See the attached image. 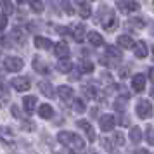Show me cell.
I'll return each instance as SVG.
<instances>
[{
	"mask_svg": "<svg viewBox=\"0 0 154 154\" xmlns=\"http://www.w3.org/2000/svg\"><path fill=\"white\" fill-rule=\"evenodd\" d=\"M130 140H132L133 144H137V142H140V139H142V130H140L139 126H133L132 130H130Z\"/></svg>",
	"mask_w": 154,
	"mask_h": 154,
	"instance_id": "7402d4cb",
	"label": "cell"
},
{
	"mask_svg": "<svg viewBox=\"0 0 154 154\" xmlns=\"http://www.w3.org/2000/svg\"><path fill=\"white\" fill-rule=\"evenodd\" d=\"M133 38L130 35H119L118 36V45L121 49H132L133 47Z\"/></svg>",
	"mask_w": 154,
	"mask_h": 154,
	"instance_id": "d6986e66",
	"label": "cell"
},
{
	"mask_svg": "<svg viewBox=\"0 0 154 154\" xmlns=\"http://www.w3.org/2000/svg\"><path fill=\"white\" fill-rule=\"evenodd\" d=\"M57 139L61 144L71 149V151H83L85 149V140L82 137H78L76 133H71V132H59Z\"/></svg>",
	"mask_w": 154,
	"mask_h": 154,
	"instance_id": "6da1fadb",
	"label": "cell"
},
{
	"mask_svg": "<svg viewBox=\"0 0 154 154\" xmlns=\"http://www.w3.org/2000/svg\"><path fill=\"white\" fill-rule=\"evenodd\" d=\"M5 26H7V16L0 14V29H4Z\"/></svg>",
	"mask_w": 154,
	"mask_h": 154,
	"instance_id": "d590c367",
	"label": "cell"
},
{
	"mask_svg": "<svg viewBox=\"0 0 154 154\" xmlns=\"http://www.w3.org/2000/svg\"><path fill=\"white\" fill-rule=\"evenodd\" d=\"M57 95L63 99V100H69V99L75 95V90H73L71 87H68V85H61V87L57 88Z\"/></svg>",
	"mask_w": 154,
	"mask_h": 154,
	"instance_id": "4fadbf2b",
	"label": "cell"
},
{
	"mask_svg": "<svg viewBox=\"0 0 154 154\" xmlns=\"http://www.w3.org/2000/svg\"><path fill=\"white\" fill-rule=\"evenodd\" d=\"M23 2H24V0H17V4H23Z\"/></svg>",
	"mask_w": 154,
	"mask_h": 154,
	"instance_id": "b9f144b4",
	"label": "cell"
},
{
	"mask_svg": "<svg viewBox=\"0 0 154 154\" xmlns=\"http://www.w3.org/2000/svg\"><path fill=\"white\" fill-rule=\"evenodd\" d=\"M83 94H87V97H88V99L95 97V90H94L92 87H83Z\"/></svg>",
	"mask_w": 154,
	"mask_h": 154,
	"instance_id": "d6a6232c",
	"label": "cell"
},
{
	"mask_svg": "<svg viewBox=\"0 0 154 154\" xmlns=\"http://www.w3.org/2000/svg\"><path fill=\"white\" fill-rule=\"evenodd\" d=\"M11 85H12L17 92H26V90H29V87H31V83L28 82V78H24V76L12 78V80H11Z\"/></svg>",
	"mask_w": 154,
	"mask_h": 154,
	"instance_id": "52a82bcc",
	"label": "cell"
},
{
	"mask_svg": "<svg viewBox=\"0 0 154 154\" xmlns=\"http://www.w3.org/2000/svg\"><path fill=\"white\" fill-rule=\"evenodd\" d=\"M4 66H5V69L11 71V73H17V71L23 69V66H24V61H23L21 57H16V56H9L4 59Z\"/></svg>",
	"mask_w": 154,
	"mask_h": 154,
	"instance_id": "3957f363",
	"label": "cell"
},
{
	"mask_svg": "<svg viewBox=\"0 0 154 154\" xmlns=\"http://www.w3.org/2000/svg\"><path fill=\"white\" fill-rule=\"evenodd\" d=\"M147 76H149V80L152 82V68H149V73H147Z\"/></svg>",
	"mask_w": 154,
	"mask_h": 154,
	"instance_id": "ab89813d",
	"label": "cell"
},
{
	"mask_svg": "<svg viewBox=\"0 0 154 154\" xmlns=\"http://www.w3.org/2000/svg\"><path fill=\"white\" fill-rule=\"evenodd\" d=\"M137 116L142 119L146 118H151V114H152V104H151V100H147V99H142L137 102Z\"/></svg>",
	"mask_w": 154,
	"mask_h": 154,
	"instance_id": "277c9868",
	"label": "cell"
},
{
	"mask_svg": "<svg viewBox=\"0 0 154 154\" xmlns=\"http://www.w3.org/2000/svg\"><path fill=\"white\" fill-rule=\"evenodd\" d=\"M90 2H94V0H90Z\"/></svg>",
	"mask_w": 154,
	"mask_h": 154,
	"instance_id": "7bdbcfd3",
	"label": "cell"
},
{
	"mask_svg": "<svg viewBox=\"0 0 154 154\" xmlns=\"http://www.w3.org/2000/svg\"><path fill=\"white\" fill-rule=\"evenodd\" d=\"M85 26L83 24H75V26H71L69 29H68V33H69L71 36H73V40H76V42H83L85 38Z\"/></svg>",
	"mask_w": 154,
	"mask_h": 154,
	"instance_id": "ba28073f",
	"label": "cell"
},
{
	"mask_svg": "<svg viewBox=\"0 0 154 154\" xmlns=\"http://www.w3.org/2000/svg\"><path fill=\"white\" fill-rule=\"evenodd\" d=\"M76 125H78V128H82V130H83V133L87 135L88 142H94V140H95V132H94L92 125L88 123V121H87V119H80Z\"/></svg>",
	"mask_w": 154,
	"mask_h": 154,
	"instance_id": "9c48e42d",
	"label": "cell"
},
{
	"mask_svg": "<svg viewBox=\"0 0 154 154\" xmlns=\"http://www.w3.org/2000/svg\"><path fill=\"white\" fill-rule=\"evenodd\" d=\"M28 2H29L31 11H35V12H42L43 11V2L42 0H28Z\"/></svg>",
	"mask_w": 154,
	"mask_h": 154,
	"instance_id": "484cf974",
	"label": "cell"
},
{
	"mask_svg": "<svg viewBox=\"0 0 154 154\" xmlns=\"http://www.w3.org/2000/svg\"><path fill=\"white\" fill-rule=\"evenodd\" d=\"M38 116L43 119H49L54 116V109H52V106L49 104H42L40 107H38Z\"/></svg>",
	"mask_w": 154,
	"mask_h": 154,
	"instance_id": "ac0fdd59",
	"label": "cell"
},
{
	"mask_svg": "<svg viewBox=\"0 0 154 154\" xmlns=\"http://www.w3.org/2000/svg\"><path fill=\"white\" fill-rule=\"evenodd\" d=\"M75 2H76V4H80V5H82V4H83V0H75Z\"/></svg>",
	"mask_w": 154,
	"mask_h": 154,
	"instance_id": "60d3db41",
	"label": "cell"
},
{
	"mask_svg": "<svg viewBox=\"0 0 154 154\" xmlns=\"http://www.w3.org/2000/svg\"><path fill=\"white\" fill-rule=\"evenodd\" d=\"M132 49H133V54H135V57H139V59H144V57L149 54L146 42H135Z\"/></svg>",
	"mask_w": 154,
	"mask_h": 154,
	"instance_id": "8fae6325",
	"label": "cell"
},
{
	"mask_svg": "<svg viewBox=\"0 0 154 154\" xmlns=\"http://www.w3.org/2000/svg\"><path fill=\"white\" fill-rule=\"evenodd\" d=\"M71 68H73V63L69 61V57L59 59V63H57V71H61V73H69Z\"/></svg>",
	"mask_w": 154,
	"mask_h": 154,
	"instance_id": "ffe728a7",
	"label": "cell"
},
{
	"mask_svg": "<svg viewBox=\"0 0 154 154\" xmlns=\"http://www.w3.org/2000/svg\"><path fill=\"white\" fill-rule=\"evenodd\" d=\"M130 24H132L133 28H144V24H146V19H142V17H137V19H130Z\"/></svg>",
	"mask_w": 154,
	"mask_h": 154,
	"instance_id": "1f68e13d",
	"label": "cell"
},
{
	"mask_svg": "<svg viewBox=\"0 0 154 154\" xmlns=\"http://www.w3.org/2000/svg\"><path fill=\"white\" fill-rule=\"evenodd\" d=\"M118 9L121 12H125V14H128V12H137L140 9V4L135 2V0H125V2H118Z\"/></svg>",
	"mask_w": 154,
	"mask_h": 154,
	"instance_id": "8992f818",
	"label": "cell"
},
{
	"mask_svg": "<svg viewBox=\"0 0 154 154\" xmlns=\"http://www.w3.org/2000/svg\"><path fill=\"white\" fill-rule=\"evenodd\" d=\"M100 146L104 147L107 152H114V142H111L107 137H100Z\"/></svg>",
	"mask_w": 154,
	"mask_h": 154,
	"instance_id": "cb8c5ba5",
	"label": "cell"
},
{
	"mask_svg": "<svg viewBox=\"0 0 154 154\" xmlns=\"http://www.w3.org/2000/svg\"><path fill=\"white\" fill-rule=\"evenodd\" d=\"M36 95H26L24 100H23V106H24V111L26 112H33L36 107Z\"/></svg>",
	"mask_w": 154,
	"mask_h": 154,
	"instance_id": "5bb4252c",
	"label": "cell"
},
{
	"mask_svg": "<svg viewBox=\"0 0 154 154\" xmlns=\"http://www.w3.org/2000/svg\"><path fill=\"white\" fill-rule=\"evenodd\" d=\"M80 16H82L83 19H87V17H90V16H92V9L88 7V5H85V4H82V5H80Z\"/></svg>",
	"mask_w": 154,
	"mask_h": 154,
	"instance_id": "83f0119b",
	"label": "cell"
},
{
	"mask_svg": "<svg viewBox=\"0 0 154 154\" xmlns=\"http://www.w3.org/2000/svg\"><path fill=\"white\" fill-rule=\"evenodd\" d=\"M38 88H40V92H42L45 97H49V99H52V97H56L54 95V88H52V85H50V82H40L38 83Z\"/></svg>",
	"mask_w": 154,
	"mask_h": 154,
	"instance_id": "9a60e30c",
	"label": "cell"
},
{
	"mask_svg": "<svg viewBox=\"0 0 154 154\" xmlns=\"http://www.w3.org/2000/svg\"><path fill=\"white\" fill-rule=\"evenodd\" d=\"M118 24H119V21L116 19V17H114V16H111V17H109V19L104 23V28L107 29V31H112V29L118 28Z\"/></svg>",
	"mask_w": 154,
	"mask_h": 154,
	"instance_id": "603a6c76",
	"label": "cell"
},
{
	"mask_svg": "<svg viewBox=\"0 0 154 154\" xmlns=\"http://www.w3.org/2000/svg\"><path fill=\"white\" fill-rule=\"evenodd\" d=\"M59 4H61V7L66 14H73V5L69 4V0H59Z\"/></svg>",
	"mask_w": 154,
	"mask_h": 154,
	"instance_id": "f546056e",
	"label": "cell"
},
{
	"mask_svg": "<svg viewBox=\"0 0 154 154\" xmlns=\"http://www.w3.org/2000/svg\"><path fill=\"white\" fill-rule=\"evenodd\" d=\"M9 137H12V133L9 128H0V139H9Z\"/></svg>",
	"mask_w": 154,
	"mask_h": 154,
	"instance_id": "836d02e7",
	"label": "cell"
},
{
	"mask_svg": "<svg viewBox=\"0 0 154 154\" xmlns=\"http://www.w3.org/2000/svg\"><path fill=\"white\" fill-rule=\"evenodd\" d=\"M54 52H56V56L59 57V59H64V57H68V54H69V47H68L66 42L61 40V42L54 47Z\"/></svg>",
	"mask_w": 154,
	"mask_h": 154,
	"instance_id": "7c38bea8",
	"label": "cell"
},
{
	"mask_svg": "<svg viewBox=\"0 0 154 154\" xmlns=\"http://www.w3.org/2000/svg\"><path fill=\"white\" fill-rule=\"evenodd\" d=\"M33 66H35V69L38 71V73H49V66H47L45 63H42V61H40V57H36V59H35Z\"/></svg>",
	"mask_w": 154,
	"mask_h": 154,
	"instance_id": "d4e9b609",
	"label": "cell"
},
{
	"mask_svg": "<svg viewBox=\"0 0 154 154\" xmlns=\"http://www.w3.org/2000/svg\"><path fill=\"white\" fill-rule=\"evenodd\" d=\"M12 114H14L16 118H23L21 112H19V109H17V106H12Z\"/></svg>",
	"mask_w": 154,
	"mask_h": 154,
	"instance_id": "74e56055",
	"label": "cell"
},
{
	"mask_svg": "<svg viewBox=\"0 0 154 154\" xmlns=\"http://www.w3.org/2000/svg\"><path fill=\"white\" fill-rule=\"evenodd\" d=\"M80 71H82V73H92V71H94V64H92L90 61H82V63H80Z\"/></svg>",
	"mask_w": 154,
	"mask_h": 154,
	"instance_id": "4316f807",
	"label": "cell"
},
{
	"mask_svg": "<svg viewBox=\"0 0 154 154\" xmlns=\"http://www.w3.org/2000/svg\"><path fill=\"white\" fill-rule=\"evenodd\" d=\"M73 109L76 112H83L87 107H85V104H83V100H80V99H76V100H73Z\"/></svg>",
	"mask_w": 154,
	"mask_h": 154,
	"instance_id": "4dcf8cb0",
	"label": "cell"
},
{
	"mask_svg": "<svg viewBox=\"0 0 154 154\" xmlns=\"http://www.w3.org/2000/svg\"><path fill=\"white\" fill-rule=\"evenodd\" d=\"M135 154H151V151H147V149H135Z\"/></svg>",
	"mask_w": 154,
	"mask_h": 154,
	"instance_id": "f35d334b",
	"label": "cell"
},
{
	"mask_svg": "<svg viewBox=\"0 0 154 154\" xmlns=\"http://www.w3.org/2000/svg\"><path fill=\"white\" fill-rule=\"evenodd\" d=\"M132 87H133L135 92H144V88H146V76H144L142 73L135 75V76L132 78Z\"/></svg>",
	"mask_w": 154,
	"mask_h": 154,
	"instance_id": "30bf717a",
	"label": "cell"
},
{
	"mask_svg": "<svg viewBox=\"0 0 154 154\" xmlns=\"http://www.w3.org/2000/svg\"><path fill=\"white\" fill-rule=\"evenodd\" d=\"M114 125H116V118L112 114H104V116H100V119H99V126H100L102 132H111V130H114Z\"/></svg>",
	"mask_w": 154,
	"mask_h": 154,
	"instance_id": "5b68a950",
	"label": "cell"
},
{
	"mask_svg": "<svg viewBox=\"0 0 154 154\" xmlns=\"http://www.w3.org/2000/svg\"><path fill=\"white\" fill-rule=\"evenodd\" d=\"M111 140L116 142L118 146H123V144H125V135H123L121 132H114V135L111 137Z\"/></svg>",
	"mask_w": 154,
	"mask_h": 154,
	"instance_id": "f1b7e54d",
	"label": "cell"
},
{
	"mask_svg": "<svg viewBox=\"0 0 154 154\" xmlns=\"http://www.w3.org/2000/svg\"><path fill=\"white\" fill-rule=\"evenodd\" d=\"M87 40H88L94 47H100V45H104V38H102L100 33H97V31H90V33L87 35Z\"/></svg>",
	"mask_w": 154,
	"mask_h": 154,
	"instance_id": "2e32d148",
	"label": "cell"
},
{
	"mask_svg": "<svg viewBox=\"0 0 154 154\" xmlns=\"http://www.w3.org/2000/svg\"><path fill=\"white\" fill-rule=\"evenodd\" d=\"M0 7H2V12H4V16L14 14V5L11 4V0H0Z\"/></svg>",
	"mask_w": 154,
	"mask_h": 154,
	"instance_id": "44dd1931",
	"label": "cell"
},
{
	"mask_svg": "<svg viewBox=\"0 0 154 154\" xmlns=\"http://www.w3.org/2000/svg\"><path fill=\"white\" fill-rule=\"evenodd\" d=\"M35 47H38V49H42V50H49V49H52V40L45 38V36H36Z\"/></svg>",
	"mask_w": 154,
	"mask_h": 154,
	"instance_id": "e0dca14e",
	"label": "cell"
},
{
	"mask_svg": "<svg viewBox=\"0 0 154 154\" xmlns=\"http://www.w3.org/2000/svg\"><path fill=\"white\" fill-rule=\"evenodd\" d=\"M121 50L118 47H114V45H107V49H106V57L100 59V63L102 64H109V66H114V64H118L121 61Z\"/></svg>",
	"mask_w": 154,
	"mask_h": 154,
	"instance_id": "7a4b0ae2",
	"label": "cell"
},
{
	"mask_svg": "<svg viewBox=\"0 0 154 154\" xmlns=\"http://www.w3.org/2000/svg\"><path fill=\"white\" fill-rule=\"evenodd\" d=\"M128 123H130V118H128V116H125V114H121V118H119V125L128 126Z\"/></svg>",
	"mask_w": 154,
	"mask_h": 154,
	"instance_id": "8d00e7d4",
	"label": "cell"
},
{
	"mask_svg": "<svg viewBox=\"0 0 154 154\" xmlns=\"http://www.w3.org/2000/svg\"><path fill=\"white\" fill-rule=\"evenodd\" d=\"M146 140L149 142V146H152V126L147 128V133H146Z\"/></svg>",
	"mask_w": 154,
	"mask_h": 154,
	"instance_id": "e575fe53",
	"label": "cell"
}]
</instances>
